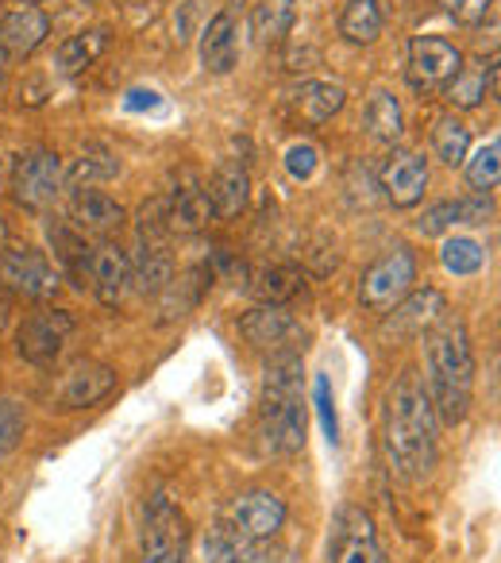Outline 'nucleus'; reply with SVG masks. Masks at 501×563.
Masks as SVG:
<instances>
[{"instance_id":"1","label":"nucleus","mask_w":501,"mask_h":563,"mask_svg":"<svg viewBox=\"0 0 501 563\" xmlns=\"http://www.w3.org/2000/svg\"><path fill=\"white\" fill-rule=\"evenodd\" d=\"M436 413L424 394V383L416 371H401L393 386L386 390L382 409V444L386 460L409 483H421L432 475L439 460V440H436Z\"/></svg>"},{"instance_id":"2","label":"nucleus","mask_w":501,"mask_h":563,"mask_svg":"<svg viewBox=\"0 0 501 563\" xmlns=\"http://www.w3.org/2000/svg\"><path fill=\"white\" fill-rule=\"evenodd\" d=\"M424 394L439 424L455 429L467 421L475 406V352H470L467 324L444 313L424 332Z\"/></svg>"},{"instance_id":"3","label":"nucleus","mask_w":501,"mask_h":563,"mask_svg":"<svg viewBox=\"0 0 501 563\" xmlns=\"http://www.w3.org/2000/svg\"><path fill=\"white\" fill-rule=\"evenodd\" d=\"M259 444L267 455H298L305 448V360L275 352L263 367Z\"/></svg>"},{"instance_id":"4","label":"nucleus","mask_w":501,"mask_h":563,"mask_svg":"<svg viewBox=\"0 0 501 563\" xmlns=\"http://www.w3.org/2000/svg\"><path fill=\"white\" fill-rule=\"evenodd\" d=\"M286 517H290V509H286V501L278 498L275 490H267V486H250V490H240L232 501H227L212 532L224 537L235 552H243V548H250V544H267V540H275L278 532H282Z\"/></svg>"},{"instance_id":"5","label":"nucleus","mask_w":501,"mask_h":563,"mask_svg":"<svg viewBox=\"0 0 501 563\" xmlns=\"http://www.w3.org/2000/svg\"><path fill=\"white\" fill-rule=\"evenodd\" d=\"M189 525L166 494H155L143 514V555L135 563H186Z\"/></svg>"},{"instance_id":"6","label":"nucleus","mask_w":501,"mask_h":563,"mask_svg":"<svg viewBox=\"0 0 501 563\" xmlns=\"http://www.w3.org/2000/svg\"><path fill=\"white\" fill-rule=\"evenodd\" d=\"M413 282H416V255L409 247H393L363 271L359 301L367 309H375V313H386V309H393L413 290Z\"/></svg>"},{"instance_id":"7","label":"nucleus","mask_w":501,"mask_h":563,"mask_svg":"<svg viewBox=\"0 0 501 563\" xmlns=\"http://www.w3.org/2000/svg\"><path fill=\"white\" fill-rule=\"evenodd\" d=\"M116 386H120V378L112 367H104V363H97V360H78L55 378L47 401H51V409L70 413V409L101 406L104 398L116 394Z\"/></svg>"},{"instance_id":"8","label":"nucleus","mask_w":501,"mask_h":563,"mask_svg":"<svg viewBox=\"0 0 501 563\" xmlns=\"http://www.w3.org/2000/svg\"><path fill=\"white\" fill-rule=\"evenodd\" d=\"M74 336V313L55 306L35 309L32 317H24V324L16 329V352L32 367H51L63 355L66 340Z\"/></svg>"},{"instance_id":"9","label":"nucleus","mask_w":501,"mask_h":563,"mask_svg":"<svg viewBox=\"0 0 501 563\" xmlns=\"http://www.w3.org/2000/svg\"><path fill=\"white\" fill-rule=\"evenodd\" d=\"M66 186V166L55 151H32L16 163L12 170V197H16L20 209L43 212L58 201Z\"/></svg>"},{"instance_id":"10","label":"nucleus","mask_w":501,"mask_h":563,"mask_svg":"<svg viewBox=\"0 0 501 563\" xmlns=\"http://www.w3.org/2000/svg\"><path fill=\"white\" fill-rule=\"evenodd\" d=\"M0 282L27 301H47L58 294L63 278L40 247H4L0 251Z\"/></svg>"},{"instance_id":"11","label":"nucleus","mask_w":501,"mask_h":563,"mask_svg":"<svg viewBox=\"0 0 501 563\" xmlns=\"http://www.w3.org/2000/svg\"><path fill=\"white\" fill-rule=\"evenodd\" d=\"M459 66H463V55L444 35H416V40L409 43L405 78L416 93H444L447 81L459 74Z\"/></svg>"},{"instance_id":"12","label":"nucleus","mask_w":501,"mask_h":563,"mask_svg":"<svg viewBox=\"0 0 501 563\" xmlns=\"http://www.w3.org/2000/svg\"><path fill=\"white\" fill-rule=\"evenodd\" d=\"M329 563H386V552L378 544L375 521L367 509L344 506L329 532Z\"/></svg>"},{"instance_id":"13","label":"nucleus","mask_w":501,"mask_h":563,"mask_svg":"<svg viewBox=\"0 0 501 563\" xmlns=\"http://www.w3.org/2000/svg\"><path fill=\"white\" fill-rule=\"evenodd\" d=\"M240 332L247 344L263 347V352H270V355L298 352V344L305 340V329H301L298 317H293L286 306H255L250 313L240 317Z\"/></svg>"},{"instance_id":"14","label":"nucleus","mask_w":501,"mask_h":563,"mask_svg":"<svg viewBox=\"0 0 501 563\" xmlns=\"http://www.w3.org/2000/svg\"><path fill=\"white\" fill-rule=\"evenodd\" d=\"M86 286L97 294V301L109 309H116L120 301L132 290V255H127L120 243L101 240L93 247V258H89V278Z\"/></svg>"},{"instance_id":"15","label":"nucleus","mask_w":501,"mask_h":563,"mask_svg":"<svg viewBox=\"0 0 501 563\" xmlns=\"http://www.w3.org/2000/svg\"><path fill=\"white\" fill-rule=\"evenodd\" d=\"M127 212L116 197H109L104 189L81 186L74 189L70 197V224L78 228L81 235H101V240H112V235L124 228Z\"/></svg>"},{"instance_id":"16","label":"nucleus","mask_w":501,"mask_h":563,"mask_svg":"<svg viewBox=\"0 0 501 563\" xmlns=\"http://www.w3.org/2000/svg\"><path fill=\"white\" fill-rule=\"evenodd\" d=\"M382 189L390 205L413 209L428 189V158L416 155V151H393L382 166Z\"/></svg>"},{"instance_id":"17","label":"nucleus","mask_w":501,"mask_h":563,"mask_svg":"<svg viewBox=\"0 0 501 563\" xmlns=\"http://www.w3.org/2000/svg\"><path fill=\"white\" fill-rule=\"evenodd\" d=\"M444 313H447V298L439 290H432V286H424V290H409L405 298L393 306V317L386 321V332L416 340V336H424V332H428Z\"/></svg>"},{"instance_id":"18","label":"nucleus","mask_w":501,"mask_h":563,"mask_svg":"<svg viewBox=\"0 0 501 563\" xmlns=\"http://www.w3.org/2000/svg\"><path fill=\"white\" fill-rule=\"evenodd\" d=\"M47 35H51L47 12L32 9V4H24V9L9 12V16L0 20V51L9 58H27L32 51H40L47 43Z\"/></svg>"},{"instance_id":"19","label":"nucleus","mask_w":501,"mask_h":563,"mask_svg":"<svg viewBox=\"0 0 501 563\" xmlns=\"http://www.w3.org/2000/svg\"><path fill=\"white\" fill-rule=\"evenodd\" d=\"M493 217V205L486 194L478 197H459V201H436L424 209V217L416 220L421 235H444L455 224H486Z\"/></svg>"},{"instance_id":"20","label":"nucleus","mask_w":501,"mask_h":563,"mask_svg":"<svg viewBox=\"0 0 501 563\" xmlns=\"http://www.w3.org/2000/svg\"><path fill=\"white\" fill-rule=\"evenodd\" d=\"M344 101H347L344 86H332V81H301L290 93V117L309 128L329 124V120L344 109Z\"/></svg>"},{"instance_id":"21","label":"nucleus","mask_w":501,"mask_h":563,"mask_svg":"<svg viewBox=\"0 0 501 563\" xmlns=\"http://www.w3.org/2000/svg\"><path fill=\"white\" fill-rule=\"evenodd\" d=\"M493 93H498V58H490V63L475 58L470 66H459V74L444 89L452 109H478Z\"/></svg>"},{"instance_id":"22","label":"nucleus","mask_w":501,"mask_h":563,"mask_svg":"<svg viewBox=\"0 0 501 563\" xmlns=\"http://www.w3.org/2000/svg\"><path fill=\"white\" fill-rule=\"evenodd\" d=\"M240 63V40H235V16L216 12L201 32V66L209 74H232Z\"/></svg>"},{"instance_id":"23","label":"nucleus","mask_w":501,"mask_h":563,"mask_svg":"<svg viewBox=\"0 0 501 563\" xmlns=\"http://www.w3.org/2000/svg\"><path fill=\"white\" fill-rule=\"evenodd\" d=\"M166 217H170V232H201L216 212L201 181H181L166 194Z\"/></svg>"},{"instance_id":"24","label":"nucleus","mask_w":501,"mask_h":563,"mask_svg":"<svg viewBox=\"0 0 501 563\" xmlns=\"http://www.w3.org/2000/svg\"><path fill=\"white\" fill-rule=\"evenodd\" d=\"M298 20V0H255L247 16V32L259 47H278Z\"/></svg>"},{"instance_id":"25","label":"nucleus","mask_w":501,"mask_h":563,"mask_svg":"<svg viewBox=\"0 0 501 563\" xmlns=\"http://www.w3.org/2000/svg\"><path fill=\"white\" fill-rule=\"evenodd\" d=\"M132 282L143 294H151V298H158V294L170 290V282H174L170 243H135Z\"/></svg>"},{"instance_id":"26","label":"nucleus","mask_w":501,"mask_h":563,"mask_svg":"<svg viewBox=\"0 0 501 563\" xmlns=\"http://www.w3.org/2000/svg\"><path fill=\"white\" fill-rule=\"evenodd\" d=\"M204 194H209L216 217H240L243 205H247V197H250L247 170H243L240 163H220L216 170H212V181L204 186Z\"/></svg>"},{"instance_id":"27","label":"nucleus","mask_w":501,"mask_h":563,"mask_svg":"<svg viewBox=\"0 0 501 563\" xmlns=\"http://www.w3.org/2000/svg\"><path fill=\"white\" fill-rule=\"evenodd\" d=\"M47 240L55 247V258L63 263V271L78 282L81 290H86V278H89V258H93V247L86 243V235L78 232L74 224L66 220H51L47 224Z\"/></svg>"},{"instance_id":"28","label":"nucleus","mask_w":501,"mask_h":563,"mask_svg":"<svg viewBox=\"0 0 501 563\" xmlns=\"http://www.w3.org/2000/svg\"><path fill=\"white\" fill-rule=\"evenodd\" d=\"M247 290L263 301V306H286L305 290L298 266H263V271L247 274Z\"/></svg>"},{"instance_id":"29","label":"nucleus","mask_w":501,"mask_h":563,"mask_svg":"<svg viewBox=\"0 0 501 563\" xmlns=\"http://www.w3.org/2000/svg\"><path fill=\"white\" fill-rule=\"evenodd\" d=\"M382 4L378 0H347L344 12H339V35L355 47H367L382 35Z\"/></svg>"},{"instance_id":"30","label":"nucleus","mask_w":501,"mask_h":563,"mask_svg":"<svg viewBox=\"0 0 501 563\" xmlns=\"http://www.w3.org/2000/svg\"><path fill=\"white\" fill-rule=\"evenodd\" d=\"M363 124H367V135L378 143H398L401 132H405V112H401L398 97L390 89H378L367 101V112H363Z\"/></svg>"},{"instance_id":"31","label":"nucleus","mask_w":501,"mask_h":563,"mask_svg":"<svg viewBox=\"0 0 501 563\" xmlns=\"http://www.w3.org/2000/svg\"><path fill=\"white\" fill-rule=\"evenodd\" d=\"M104 43H109V35L101 32V27H93V32H78L70 35V40L63 43V47L55 51V66L58 74H66V78H74V74L89 70V66L97 63V55L104 51Z\"/></svg>"},{"instance_id":"32","label":"nucleus","mask_w":501,"mask_h":563,"mask_svg":"<svg viewBox=\"0 0 501 563\" xmlns=\"http://www.w3.org/2000/svg\"><path fill=\"white\" fill-rule=\"evenodd\" d=\"M432 155L444 166H452V170L463 166L470 155V132L455 117H439L436 124H432Z\"/></svg>"},{"instance_id":"33","label":"nucleus","mask_w":501,"mask_h":563,"mask_svg":"<svg viewBox=\"0 0 501 563\" xmlns=\"http://www.w3.org/2000/svg\"><path fill=\"white\" fill-rule=\"evenodd\" d=\"M439 263H444L447 274L455 278H467V274H478L486 263V247L470 235H447L444 247H439Z\"/></svg>"},{"instance_id":"34","label":"nucleus","mask_w":501,"mask_h":563,"mask_svg":"<svg viewBox=\"0 0 501 563\" xmlns=\"http://www.w3.org/2000/svg\"><path fill=\"white\" fill-rule=\"evenodd\" d=\"M467 181L470 189H478V194H490V189H498V178H501V143L490 140L486 147H478L475 155H467Z\"/></svg>"},{"instance_id":"35","label":"nucleus","mask_w":501,"mask_h":563,"mask_svg":"<svg viewBox=\"0 0 501 563\" xmlns=\"http://www.w3.org/2000/svg\"><path fill=\"white\" fill-rule=\"evenodd\" d=\"M313 409L316 421H321V432L332 448H339V413H336V394H332V378L316 375L313 378Z\"/></svg>"},{"instance_id":"36","label":"nucleus","mask_w":501,"mask_h":563,"mask_svg":"<svg viewBox=\"0 0 501 563\" xmlns=\"http://www.w3.org/2000/svg\"><path fill=\"white\" fill-rule=\"evenodd\" d=\"M24 432H27L24 406H16V401H0V460L16 452Z\"/></svg>"},{"instance_id":"37","label":"nucleus","mask_w":501,"mask_h":563,"mask_svg":"<svg viewBox=\"0 0 501 563\" xmlns=\"http://www.w3.org/2000/svg\"><path fill=\"white\" fill-rule=\"evenodd\" d=\"M316 166H321V151H316L313 143L309 140L290 143V151H286V174H290L293 181H309L316 174Z\"/></svg>"},{"instance_id":"38","label":"nucleus","mask_w":501,"mask_h":563,"mask_svg":"<svg viewBox=\"0 0 501 563\" xmlns=\"http://www.w3.org/2000/svg\"><path fill=\"white\" fill-rule=\"evenodd\" d=\"M439 4H444V12L455 24H482L498 0H439Z\"/></svg>"},{"instance_id":"39","label":"nucleus","mask_w":501,"mask_h":563,"mask_svg":"<svg viewBox=\"0 0 501 563\" xmlns=\"http://www.w3.org/2000/svg\"><path fill=\"white\" fill-rule=\"evenodd\" d=\"M232 563H293V555L282 552V548H270V544H250V548H243Z\"/></svg>"},{"instance_id":"40","label":"nucleus","mask_w":501,"mask_h":563,"mask_svg":"<svg viewBox=\"0 0 501 563\" xmlns=\"http://www.w3.org/2000/svg\"><path fill=\"white\" fill-rule=\"evenodd\" d=\"M124 109L127 112H158V109H166V101L158 89H132V93L124 97Z\"/></svg>"},{"instance_id":"41","label":"nucleus","mask_w":501,"mask_h":563,"mask_svg":"<svg viewBox=\"0 0 501 563\" xmlns=\"http://www.w3.org/2000/svg\"><path fill=\"white\" fill-rule=\"evenodd\" d=\"M4 74H9V55L0 51V86H4Z\"/></svg>"},{"instance_id":"42","label":"nucleus","mask_w":501,"mask_h":563,"mask_svg":"<svg viewBox=\"0 0 501 563\" xmlns=\"http://www.w3.org/2000/svg\"><path fill=\"white\" fill-rule=\"evenodd\" d=\"M4 243H9V228H4V220H0V251H4Z\"/></svg>"},{"instance_id":"43","label":"nucleus","mask_w":501,"mask_h":563,"mask_svg":"<svg viewBox=\"0 0 501 563\" xmlns=\"http://www.w3.org/2000/svg\"><path fill=\"white\" fill-rule=\"evenodd\" d=\"M24 4H32V9H35V4H47V0H24Z\"/></svg>"}]
</instances>
